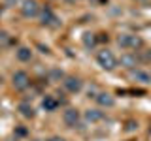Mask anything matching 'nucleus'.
<instances>
[{"mask_svg":"<svg viewBox=\"0 0 151 141\" xmlns=\"http://www.w3.org/2000/svg\"><path fill=\"white\" fill-rule=\"evenodd\" d=\"M96 62L100 66L102 70H108V72H111V70L117 68V64H119V60H117V56L113 55V51L110 49H102L96 53Z\"/></svg>","mask_w":151,"mask_h":141,"instance_id":"f257e3e1","label":"nucleus"},{"mask_svg":"<svg viewBox=\"0 0 151 141\" xmlns=\"http://www.w3.org/2000/svg\"><path fill=\"white\" fill-rule=\"evenodd\" d=\"M12 85H13V88H15V90L23 92V90H27V88L30 87V77H28L27 72L17 70V72L12 75Z\"/></svg>","mask_w":151,"mask_h":141,"instance_id":"f03ea898","label":"nucleus"},{"mask_svg":"<svg viewBox=\"0 0 151 141\" xmlns=\"http://www.w3.org/2000/svg\"><path fill=\"white\" fill-rule=\"evenodd\" d=\"M117 45H119L121 49L130 51V49H138L142 45V40L138 36H134V34H121L117 38Z\"/></svg>","mask_w":151,"mask_h":141,"instance_id":"7ed1b4c3","label":"nucleus"},{"mask_svg":"<svg viewBox=\"0 0 151 141\" xmlns=\"http://www.w3.org/2000/svg\"><path fill=\"white\" fill-rule=\"evenodd\" d=\"M19 8H21V15L27 17V19L40 15V6H38L36 0H21V6Z\"/></svg>","mask_w":151,"mask_h":141,"instance_id":"20e7f679","label":"nucleus"},{"mask_svg":"<svg viewBox=\"0 0 151 141\" xmlns=\"http://www.w3.org/2000/svg\"><path fill=\"white\" fill-rule=\"evenodd\" d=\"M40 23L44 26H59V17L55 15V11L51 8H42L40 9Z\"/></svg>","mask_w":151,"mask_h":141,"instance_id":"39448f33","label":"nucleus"},{"mask_svg":"<svg viewBox=\"0 0 151 141\" xmlns=\"http://www.w3.org/2000/svg\"><path fill=\"white\" fill-rule=\"evenodd\" d=\"M63 120L68 128H76V126L79 124V120H81V115H79V111L76 109V107H68V109H64V113H63Z\"/></svg>","mask_w":151,"mask_h":141,"instance_id":"423d86ee","label":"nucleus"},{"mask_svg":"<svg viewBox=\"0 0 151 141\" xmlns=\"http://www.w3.org/2000/svg\"><path fill=\"white\" fill-rule=\"evenodd\" d=\"M63 85H64V88L68 92H72V94H76V92H79L83 88V83H81V79L79 77H64V81H63Z\"/></svg>","mask_w":151,"mask_h":141,"instance_id":"0eeeda50","label":"nucleus"},{"mask_svg":"<svg viewBox=\"0 0 151 141\" xmlns=\"http://www.w3.org/2000/svg\"><path fill=\"white\" fill-rule=\"evenodd\" d=\"M94 100H96V103L100 107H113V105H115L113 96H111V94H108V92H98L96 96H94Z\"/></svg>","mask_w":151,"mask_h":141,"instance_id":"6e6552de","label":"nucleus"},{"mask_svg":"<svg viewBox=\"0 0 151 141\" xmlns=\"http://www.w3.org/2000/svg\"><path fill=\"white\" fill-rule=\"evenodd\" d=\"M132 79L138 83H144V85H149L151 83V73L145 72V70H134L132 72Z\"/></svg>","mask_w":151,"mask_h":141,"instance_id":"1a4fd4ad","label":"nucleus"},{"mask_svg":"<svg viewBox=\"0 0 151 141\" xmlns=\"http://www.w3.org/2000/svg\"><path fill=\"white\" fill-rule=\"evenodd\" d=\"M85 120L87 122H100V120H104V111H100V109H87L85 111Z\"/></svg>","mask_w":151,"mask_h":141,"instance_id":"9d476101","label":"nucleus"},{"mask_svg":"<svg viewBox=\"0 0 151 141\" xmlns=\"http://www.w3.org/2000/svg\"><path fill=\"white\" fill-rule=\"evenodd\" d=\"M15 56H17L19 62H28V60L32 58V49L30 47H19L15 51Z\"/></svg>","mask_w":151,"mask_h":141,"instance_id":"9b49d317","label":"nucleus"},{"mask_svg":"<svg viewBox=\"0 0 151 141\" xmlns=\"http://www.w3.org/2000/svg\"><path fill=\"white\" fill-rule=\"evenodd\" d=\"M42 107L51 113V111H55L57 107H59V100H57L55 96H45L44 100H42Z\"/></svg>","mask_w":151,"mask_h":141,"instance_id":"f8f14e48","label":"nucleus"},{"mask_svg":"<svg viewBox=\"0 0 151 141\" xmlns=\"http://www.w3.org/2000/svg\"><path fill=\"white\" fill-rule=\"evenodd\" d=\"M17 109H19V113H21L25 119H32V117H34V107H32L28 102H21Z\"/></svg>","mask_w":151,"mask_h":141,"instance_id":"ddd939ff","label":"nucleus"},{"mask_svg":"<svg viewBox=\"0 0 151 141\" xmlns=\"http://www.w3.org/2000/svg\"><path fill=\"white\" fill-rule=\"evenodd\" d=\"M119 62H121V66H125V68H134V66H136V56L130 55V53L129 55H123Z\"/></svg>","mask_w":151,"mask_h":141,"instance_id":"4468645a","label":"nucleus"},{"mask_svg":"<svg viewBox=\"0 0 151 141\" xmlns=\"http://www.w3.org/2000/svg\"><path fill=\"white\" fill-rule=\"evenodd\" d=\"M94 41H96V40H94V36H93V34H89V32L83 36V43L87 45V47H93V45H94Z\"/></svg>","mask_w":151,"mask_h":141,"instance_id":"2eb2a0df","label":"nucleus"},{"mask_svg":"<svg viewBox=\"0 0 151 141\" xmlns=\"http://www.w3.org/2000/svg\"><path fill=\"white\" fill-rule=\"evenodd\" d=\"M19 2H21V0H4V4H6V6H9V8H12V6H17Z\"/></svg>","mask_w":151,"mask_h":141,"instance_id":"dca6fc26","label":"nucleus"},{"mask_svg":"<svg viewBox=\"0 0 151 141\" xmlns=\"http://www.w3.org/2000/svg\"><path fill=\"white\" fill-rule=\"evenodd\" d=\"M47 141H66L64 137H60V135H53V137H49Z\"/></svg>","mask_w":151,"mask_h":141,"instance_id":"f3484780","label":"nucleus"},{"mask_svg":"<svg viewBox=\"0 0 151 141\" xmlns=\"http://www.w3.org/2000/svg\"><path fill=\"white\" fill-rule=\"evenodd\" d=\"M64 2H68V4H76V2H79V0H64Z\"/></svg>","mask_w":151,"mask_h":141,"instance_id":"a211bd4d","label":"nucleus"},{"mask_svg":"<svg viewBox=\"0 0 151 141\" xmlns=\"http://www.w3.org/2000/svg\"><path fill=\"white\" fill-rule=\"evenodd\" d=\"M147 58H149V60H151V49H149V51H147Z\"/></svg>","mask_w":151,"mask_h":141,"instance_id":"6ab92c4d","label":"nucleus"},{"mask_svg":"<svg viewBox=\"0 0 151 141\" xmlns=\"http://www.w3.org/2000/svg\"><path fill=\"white\" fill-rule=\"evenodd\" d=\"M136 2H144V0H136Z\"/></svg>","mask_w":151,"mask_h":141,"instance_id":"aec40b11","label":"nucleus"},{"mask_svg":"<svg viewBox=\"0 0 151 141\" xmlns=\"http://www.w3.org/2000/svg\"><path fill=\"white\" fill-rule=\"evenodd\" d=\"M32 141H40V139H32Z\"/></svg>","mask_w":151,"mask_h":141,"instance_id":"412c9836","label":"nucleus"}]
</instances>
